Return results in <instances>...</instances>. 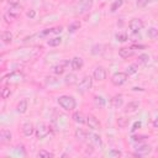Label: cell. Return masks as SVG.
Returning a JSON list of instances; mask_svg holds the SVG:
<instances>
[{
    "label": "cell",
    "instance_id": "1",
    "mask_svg": "<svg viewBox=\"0 0 158 158\" xmlns=\"http://www.w3.org/2000/svg\"><path fill=\"white\" fill-rule=\"evenodd\" d=\"M59 106L62 109H64L65 111H73L75 107H77V101L73 96H69V95H60L58 99H57Z\"/></svg>",
    "mask_w": 158,
    "mask_h": 158
},
{
    "label": "cell",
    "instance_id": "2",
    "mask_svg": "<svg viewBox=\"0 0 158 158\" xmlns=\"http://www.w3.org/2000/svg\"><path fill=\"white\" fill-rule=\"evenodd\" d=\"M91 86H93V78L90 75H84L81 80L78 83V91L86 93L91 89Z\"/></svg>",
    "mask_w": 158,
    "mask_h": 158
},
{
    "label": "cell",
    "instance_id": "3",
    "mask_svg": "<svg viewBox=\"0 0 158 158\" xmlns=\"http://www.w3.org/2000/svg\"><path fill=\"white\" fill-rule=\"evenodd\" d=\"M127 77H128V75L126 74V72H117V73H115V74L111 77V83H112L115 86H120V85H122V84L126 83Z\"/></svg>",
    "mask_w": 158,
    "mask_h": 158
},
{
    "label": "cell",
    "instance_id": "4",
    "mask_svg": "<svg viewBox=\"0 0 158 158\" xmlns=\"http://www.w3.org/2000/svg\"><path fill=\"white\" fill-rule=\"evenodd\" d=\"M93 4H94V0H80L77 9H78V14L83 15L85 12H88L91 7H93Z\"/></svg>",
    "mask_w": 158,
    "mask_h": 158
},
{
    "label": "cell",
    "instance_id": "5",
    "mask_svg": "<svg viewBox=\"0 0 158 158\" xmlns=\"http://www.w3.org/2000/svg\"><path fill=\"white\" fill-rule=\"evenodd\" d=\"M106 69L104 68V67H101V65H98V67H95V69H94V72H93V78L95 79V80H98V81H102V80H105L106 79Z\"/></svg>",
    "mask_w": 158,
    "mask_h": 158
},
{
    "label": "cell",
    "instance_id": "6",
    "mask_svg": "<svg viewBox=\"0 0 158 158\" xmlns=\"http://www.w3.org/2000/svg\"><path fill=\"white\" fill-rule=\"evenodd\" d=\"M36 137L38 138V139H43L44 137H47L48 136V133H49V127L46 125V123H40L38 126H37V128H36Z\"/></svg>",
    "mask_w": 158,
    "mask_h": 158
},
{
    "label": "cell",
    "instance_id": "7",
    "mask_svg": "<svg viewBox=\"0 0 158 158\" xmlns=\"http://www.w3.org/2000/svg\"><path fill=\"white\" fill-rule=\"evenodd\" d=\"M144 23L141 19H132L130 22H128V27L132 32H139L142 28H143Z\"/></svg>",
    "mask_w": 158,
    "mask_h": 158
},
{
    "label": "cell",
    "instance_id": "8",
    "mask_svg": "<svg viewBox=\"0 0 158 158\" xmlns=\"http://www.w3.org/2000/svg\"><path fill=\"white\" fill-rule=\"evenodd\" d=\"M69 65V60L68 59H65V60H62L60 63H58V64H56L54 67H53V72H54V74H57V75H60V74H63L64 72H65V68Z\"/></svg>",
    "mask_w": 158,
    "mask_h": 158
},
{
    "label": "cell",
    "instance_id": "9",
    "mask_svg": "<svg viewBox=\"0 0 158 158\" xmlns=\"http://www.w3.org/2000/svg\"><path fill=\"white\" fill-rule=\"evenodd\" d=\"M86 125L91 130H99L100 128V122L94 115H88L86 116Z\"/></svg>",
    "mask_w": 158,
    "mask_h": 158
},
{
    "label": "cell",
    "instance_id": "10",
    "mask_svg": "<svg viewBox=\"0 0 158 158\" xmlns=\"http://www.w3.org/2000/svg\"><path fill=\"white\" fill-rule=\"evenodd\" d=\"M151 152H152V147H151L149 144H139V146L136 148L135 156H138V157H141V156H147V154H149Z\"/></svg>",
    "mask_w": 158,
    "mask_h": 158
},
{
    "label": "cell",
    "instance_id": "11",
    "mask_svg": "<svg viewBox=\"0 0 158 158\" xmlns=\"http://www.w3.org/2000/svg\"><path fill=\"white\" fill-rule=\"evenodd\" d=\"M84 65V60L80 57H73L70 59V67L73 70H80Z\"/></svg>",
    "mask_w": 158,
    "mask_h": 158
},
{
    "label": "cell",
    "instance_id": "12",
    "mask_svg": "<svg viewBox=\"0 0 158 158\" xmlns=\"http://www.w3.org/2000/svg\"><path fill=\"white\" fill-rule=\"evenodd\" d=\"M88 137H89V142H90V144H93V146H96V147H99V148H101L102 147V142H101V137L99 136V135H96V133H89L88 135Z\"/></svg>",
    "mask_w": 158,
    "mask_h": 158
},
{
    "label": "cell",
    "instance_id": "13",
    "mask_svg": "<svg viewBox=\"0 0 158 158\" xmlns=\"http://www.w3.org/2000/svg\"><path fill=\"white\" fill-rule=\"evenodd\" d=\"M7 14L12 17V19H17L20 15H21V6L19 4L16 5H11L10 9L7 10Z\"/></svg>",
    "mask_w": 158,
    "mask_h": 158
},
{
    "label": "cell",
    "instance_id": "14",
    "mask_svg": "<svg viewBox=\"0 0 158 158\" xmlns=\"http://www.w3.org/2000/svg\"><path fill=\"white\" fill-rule=\"evenodd\" d=\"M135 54V49H132L131 47H121L118 49V56L121 58H128L132 57Z\"/></svg>",
    "mask_w": 158,
    "mask_h": 158
},
{
    "label": "cell",
    "instance_id": "15",
    "mask_svg": "<svg viewBox=\"0 0 158 158\" xmlns=\"http://www.w3.org/2000/svg\"><path fill=\"white\" fill-rule=\"evenodd\" d=\"M35 131H36V128H35V126H33L31 122H25V123H23V126H22V132H23V135H25L26 137L32 136V135L35 133Z\"/></svg>",
    "mask_w": 158,
    "mask_h": 158
},
{
    "label": "cell",
    "instance_id": "16",
    "mask_svg": "<svg viewBox=\"0 0 158 158\" xmlns=\"http://www.w3.org/2000/svg\"><path fill=\"white\" fill-rule=\"evenodd\" d=\"M12 139V135L7 130H1L0 132V142L1 143H10Z\"/></svg>",
    "mask_w": 158,
    "mask_h": 158
},
{
    "label": "cell",
    "instance_id": "17",
    "mask_svg": "<svg viewBox=\"0 0 158 158\" xmlns=\"http://www.w3.org/2000/svg\"><path fill=\"white\" fill-rule=\"evenodd\" d=\"M72 118L77 122V123H79V125H83V123H86V117L81 114V112H79V111H75L74 114H73V116H72Z\"/></svg>",
    "mask_w": 158,
    "mask_h": 158
},
{
    "label": "cell",
    "instance_id": "18",
    "mask_svg": "<svg viewBox=\"0 0 158 158\" xmlns=\"http://www.w3.org/2000/svg\"><path fill=\"white\" fill-rule=\"evenodd\" d=\"M27 109H28V102H27L26 99H22V100L17 104V106H16V110H17L19 114H25V112L27 111Z\"/></svg>",
    "mask_w": 158,
    "mask_h": 158
},
{
    "label": "cell",
    "instance_id": "19",
    "mask_svg": "<svg viewBox=\"0 0 158 158\" xmlns=\"http://www.w3.org/2000/svg\"><path fill=\"white\" fill-rule=\"evenodd\" d=\"M139 107V102L138 101H130L126 106H125V112H135L137 109Z\"/></svg>",
    "mask_w": 158,
    "mask_h": 158
},
{
    "label": "cell",
    "instance_id": "20",
    "mask_svg": "<svg viewBox=\"0 0 158 158\" xmlns=\"http://www.w3.org/2000/svg\"><path fill=\"white\" fill-rule=\"evenodd\" d=\"M64 81H65V84H67V85L72 86V85H74V84H77V83H78V77H77L74 73H69V74L65 77Z\"/></svg>",
    "mask_w": 158,
    "mask_h": 158
},
{
    "label": "cell",
    "instance_id": "21",
    "mask_svg": "<svg viewBox=\"0 0 158 158\" xmlns=\"http://www.w3.org/2000/svg\"><path fill=\"white\" fill-rule=\"evenodd\" d=\"M75 138L78 141H80V142H84L88 138V133L83 128H77L75 130Z\"/></svg>",
    "mask_w": 158,
    "mask_h": 158
},
{
    "label": "cell",
    "instance_id": "22",
    "mask_svg": "<svg viewBox=\"0 0 158 158\" xmlns=\"http://www.w3.org/2000/svg\"><path fill=\"white\" fill-rule=\"evenodd\" d=\"M122 104H123V96H122L121 94L115 95L114 99H112V106H114L115 109H118V107L122 106Z\"/></svg>",
    "mask_w": 158,
    "mask_h": 158
},
{
    "label": "cell",
    "instance_id": "23",
    "mask_svg": "<svg viewBox=\"0 0 158 158\" xmlns=\"http://www.w3.org/2000/svg\"><path fill=\"white\" fill-rule=\"evenodd\" d=\"M1 40H2V42L4 43H11L12 42V33L10 32V31H4L2 33H1Z\"/></svg>",
    "mask_w": 158,
    "mask_h": 158
},
{
    "label": "cell",
    "instance_id": "24",
    "mask_svg": "<svg viewBox=\"0 0 158 158\" xmlns=\"http://www.w3.org/2000/svg\"><path fill=\"white\" fill-rule=\"evenodd\" d=\"M62 43V38L60 37H53V38H49L47 41V44L51 46V47H57Z\"/></svg>",
    "mask_w": 158,
    "mask_h": 158
},
{
    "label": "cell",
    "instance_id": "25",
    "mask_svg": "<svg viewBox=\"0 0 158 158\" xmlns=\"http://www.w3.org/2000/svg\"><path fill=\"white\" fill-rule=\"evenodd\" d=\"M137 70H138V65H137L136 63H133V64H130V65L126 68V74H127V75H132V74H136Z\"/></svg>",
    "mask_w": 158,
    "mask_h": 158
},
{
    "label": "cell",
    "instance_id": "26",
    "mask_svg": "<svg viewBox=\"0 0 158 158\" xmlns=\"http://www.w3.org/2000/svg\"><path fill=\"white\" fill-rule=\"evenodd\" d=\"M9 78H11L10 80H15V81H20V80H22L23 79V74L22 73H20V72H14V73H11V74H9L7 75Z\"/></svg>",
    "mask_w": 158,
    "mask_h": 158
},
{
    "label": "cell",
    "instance_id": "27",
    "mask_svg": "<svg viewBox=\"0 0 158 158\" xmlns=\"http://www.w3.org/2000/svg\"><path fill=\"white\" fill-rule=\"evenodd\" d=\"M122 4H123V0H115V1L111 4V6H110V11H111V12H115L116 10H118V9L122 6Z\"/></svg>",
    "mask_w": 158,
    "mask_h": 158
},
{
    "label": "cell",
    "instance_id": "28",
    "mask_svg": "<svg viewBox=\"0 0 158 158\" xmlns=\"http://www.w3.org/2000/svg\"><path fill=\"white\" fill-rule=\"evenodd\" d=\"M94 102H95V105L96 106H99V107H104L105 106V104H106V100L102 98V96H94Z\"/></svg>",
    "mask_w": 158,
    "mask_h": 158
},
{
    "label": "cell",
    "instance_id": "29",
    "mask_svg": "<svg viewBox=\"0 0 158 158\" xmlns=\"http://www.w3.org/2000/svg\"><path fill=\"white\" fill-rule=\"evenodd\" d=\"M79 27H80V22H79V21H74V22H72V23L68 25V31H69L70 33H73V32H75L77 30H79Z\"/></svg>",
    "mask_w": 158,
    "mask_h": 158
},
{
    "label": "cell",
    "instance_id": "30",
    "mask_svg": "<svg viewBox=\"0 0 158 158\" xmlns=\"http://www.w3.org/2000/svg\"><path fill=\"white\" fill-rule=\"evenodd\" d=\"M115 37H116V41H118V42H126L128 40V35L126 32H118V33H116Z\"/></svg>",
    "mask_w": 158,
    "mask_h": 158
},
{
    "label": "cell",
    "instance_id": "31",
    "mask_svg": "<svg viewBox=\"0 0 158 158\" xmlns=\"http://www.w3.org/2000/svg\"><path fill=\"white\" fill-rule=\"evenodd\" d=\"M37 157L38 158H52L53 157V153L46 151V149H41L38 153H37Z\"/></svg>",
    "mask_w": 158,
    "mask_h": 158
},
{
    "label": "cell",
    "instance_id": "32",
    "mask_svg": "<svg viewBox=\"0 0 158 158\" xmlns=\"http://www.w3.org/2000/svg\"><path fill=\"white\" fill-rule=\"evenodd\" d=\"M149 60V56L147 53H141L138 56V64H146Z\"/></svg>",
    "mask_w": 158,
    "mask_h": 158
},
{
    "label": "cell",
    "instance_id": "33",
    "mask_svg": "<svg viewBox=\"0 0 158 158\" xmlns=\"http://www.w3.org/2000/svg\"><path fill=\"white\" fill-rule=\"evenodd\" d=\"M10 95H11V89L9 86H4L1 89V98L2 99H7Z\"/></svg>",
    "mask_w": 158,
    "mask_h": 158
},
{
    "label": "cell",
    "instance_id": "34",
    "mask_svg": "<svg viewBox=\"0 0 158 158\" xmlns=\"http://www.w3.org/2000/svg\"><path fill=\"white\" fill-rule=\"evenodd\" d=\"M117 125H118L120 128H125V127L128 126V120H127L126 117H120V118L117 120Z\"/></svg>",
    "mask_w": 158,
    "mask_h": 158
},
{
    "label": "cell",
    "instance_id": "35",
    "mask_svg": "<svg viewBox=\"0 0 158 158\" xmlns=\"http://www.w3.org/2000/svg\"><path fill=\"white\" fill-rule=\"evenodd\" d=\"M147 35H148V37H149V38H156V37L158 36V30H157V28H154V27H151V28L148 30Z\"/></svg>",
    "mask_w": 158,
    "mask_h": 158
},
{
    "label": "cell",
    "instance_id": "36",
    "mask_svg": "<svg viewBox=\"0 0 158 158\" xmlns=\"http://www.w3.org/2000/svg\"><path fill=\"white\" fill-rule=\"evenodd\" d=\"M102 46L101 44H95V46H93V49H91V53L94 54V56H98V54H100L101 52H102Z\"/></svg>",
    "mask_w": 158,
    "mask_h": 158
},
{
    "label": "cell",
    "instance_id": "37",
    "mask_svg": "<svg viewBox=\"0 0 158 158\" xmlns=\"http://www.w3.org/2000/svg\"><path fill=\"white\" fill-rule=\"evenodd\" d=\"M151 1H152V0H137V1H136V5H137L138 7H144V6H147Z\"/></svg>",
    "mask_w": 158,
    "mask_h": 158
},
{
    "label": "cell",
    "instance_id": "38",
    "mask_svg": "<svg viewBox=\"0 0 158 158\" xmlns=\"http://www.w3.org/2000/svg\"><path fill=\"white\" fill-rule=\"evenodd\" d=\"M141 126H142L141 121H136V122H133V125H132V128H131V131H132V132H135V131H137L138 128H141Z\"/></svg>",
    "mask_w": 158,
    "mask_h": 158
},
{
    "label": "cell",
    "instance_id": "39",
    "mask_svg": "<svg viewBox=\"0 0 158 158\" xmlns=\"http://www.w3.org/2000/svg\"><path fill=\"white\" fill-rule=\"evenodd\" d=\"M146 138H148V136H146V135H142V136H132V141H135V142L143 141V139H146Z\"/></svg>",
    "mask_w": 158,
    "mask_h": 158
},
{
    "label": "cell",
    "instance_id": "40",
    "mask_svg": "<svg viewBox=\"0 0 158 158\" xmlns=\"http://www.w3.org/2000/svg\"><path fill=\"white\" fill-rule=\"evenodd\" d=\"M122 153L120 152V151H117V149H111L110 152H109V156L110 157H120Z\"/></svg>",
    "mask_w": 158,
    "mask_h": 158
},
{
    "label": "cell",
    "instance_id": "41",
    "mask_svg": "<svg viewBox=\"0 0 158 158\" xmlns=\"http://www.w3.org/2000/svg\"><path fill=\"white\" fill-rule=\"evenodd\" d=\"M131 38H132V41H133V42H136V41L141 40V35H139V32H132Z\"/></svg>",
    "mask_w": 158,
    "mask_h": 158
},
{
    "label": "cell",
    "instance_id": "42",
    "mask_svg": "<svg viewBox=\"0 0 158 158\" xmlns=\"http://www.w3.org/2000/svg\"><path fill=\"white\" fill-rule=\"evenodd\" d=\"M26 15H27V17H30V19H35V17H36V11H35V10H28Z\"/></svg>",
    "mask_w": 158,
    "mask_h": 158
},
{
    "label": "cell",
    "instance_id": "43",
    "mask_svg": "<svg viewBox=\"0 0 158 158\" xmlns=\"http://www.w3.org/2000/svg\"><path fill=\"white\" fill-rule=\"evenodd\" d=\"M144 47H146L144 44H132V46H131L132 49H142V48H144Z\"/></svg>",
    "mask_w": 158,
    "mask_h": 158
},
{
    "label": "cell",
    "instance_id": "44",
    "mask_svg": "<svg viewBox=\"0 0 158 158\" xmlns=\"http://www.w3.org/2000/svg\"><path fill=\"white\" fill-rule=\"evenodd\" d=\"M7 2H9L10 5H16V4L20 2V0H7Z\"/></svg>",
    "mask_w": 158,
    "mask_h": 158
},
{
    "label": "cell",
    "instance_id": "45",
    "mask_svg": "<svg viewBox=\"0 0 158 158\" xmlns=\"http://www.w3.org/2000/svg\"><path fill=\"white\" fill-rule=\"evenodd\" d=\"M153 127L154 128H158V116L154 118V121H153Z\"/></svg>",
    "mask_w": 158,
    "mask_h": 158
},
{
    "label": "cell",
    "instance_id": "46",
    "mask_svg": "<svg viewBox=\"0 0 158 158\" xmlns=\"http://www.w3.org/2000/svg\"><path fill=\"white\" fill-rule=\"evenodd\" d=\"M132 90H135V91H137V90H143V89H142V88H137V86H135V88H133Z\"/></svg>",
    "mask_w": 158,
    "mask_h": 158
},
{
    "label": "cell",
    "instance_id": "47",
    "mask_svg": "<svg viewBox=\"0 0 158 158\" xmlns=\"http://www.w3.org/2000/svg\"><path fill=\"white\" fill-rule=\"evenodd\" d=\"M157 62H158V59H157Z\"/></svg>",
    "mask_w": 158,
    "mask_h": 158
}]
</instances>
